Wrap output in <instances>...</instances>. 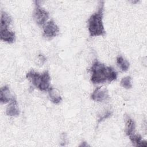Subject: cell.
I'll return each instance as SVG.
<instances>
[{
	"label": "cell",
	"mask_w": 147,
	"mask_h": 147,
	"mask_svg": "<svg viewBox=\"0 0 147 147\" xmlns=\"http://www.w3.org/2000/svg\"><path fill=\"white\" fill-rule=\"evenodd\" d=\"M50 100L54 104H59L62 100L60 92L56 88L51 87L48 90Z\"/></svg>",
	"instance_id": "8fae6325"
},
{
	"label": "cell",
	"mask_w": 147,
	"mask_h": 147,
	"mask_svg": "<svg viewBox=\"0 0 147 147\" xmlns=\"http://www.w3.org/2000/svg\"><path fill=\"white\" fill-rule=\"evenodd\" d=\"M109 97V91L106 87H99L96 88L91 95L92 100L95 102H103Z\"/></svg>",
	"instance_id": "8992f818"
},
{
	"label": "cell",
	"mask_w": 147,
	"mask_h": 147,
	"mask_svg": "<svg viewBox=\"0 0 147 147\" xmlns=\"http://www.w3.org/2000/svg\"><path fill=\"white\" fill-rule=\"evenodd\" d=\"M112 114V112L111 111H106V112L103 113V114L102 115H101L99 118H98V123H100V122H102V121L109 118Z\"/></svg>",
	"instance_id": "2e32d148"
},
{
	"label": "cell",
	"mask_w": 147,
	"mask_h": 147,
	"mask_svg": "<svg viewBox=\"0 0 147 147\" xmlns=\"http://www.w3.org/2000/svg\"><path fill=\"white\" fill-rule=\"evenodd\" d=\"M26 78L37 89L41 91H46L51 87V76L48 71L40 74L32 69L29 71Z\"/></svg>",
	"instance_id": "3957f363"
},
{
	"label": "cell",
	"mask_w": 147,
	"mask_h": 147,
	"mask_svg": "<svg viewBox=\"0 0 147 147\" xmlns=\"http://www.w3.org/2000/svg\"><path fill=\"white\" fill-rule=\"evenodd\" d=\"M91 81L94 84L110 83L117 78V72L110 67L96 60L90 68Z\"/></svg>",
	"instance_id": "6da1fadb"
},
{
	"label": "cell",
	"mask_w": 147,
	"mask_h": 147,
	"mask_svg": "<svg viewBox=\"0 0 147 147\" xmlns=\"http://www.w3.org/2000/svg\"><path fill=\"white\" fill-rule=\"evenodd\" d=\"M125 122V132L126 135L129 136L135 133L136 124L134 120L127 114L124 116Z\"/></svg>",
	"instance_id": "ba28073f"
},
{
	"label": "cell",
	"mask_w": 147,
	"mask_h": 147,
	"mask_svg": "<svg viewBox=\"0 0 147 147\" xmlns=\"http://www.w3.org/2000/svg\"><path fill=\"white\" fill-rule=\"evenodd\" d=\"M59 33V28L53 21L50 20L44 26L42 36L47 39H51Z\"/></svg>",
	"instance_id": "5b68a950"
},
{
	"label": "cell",
	"mask_w": 147,
	"mask_h": 147,
	"mask_svg": "<svg viewBox=\"0 0 147 147\" xmlns=\"http://www.w3.org/2000/svg\"><path fill=\"white\" fill-rule=\"evenodd\" d=\"M14 96H12L7 86H4L1 88L0 90V102L1 103L5 104L9 103Z\"/></svg>",
	"instance_id": "30bf717a"
},
{
	"label": "cell",
	"mask_w": 147,
	"mask_h": 147,
	"mask_svg": "<svg viewBox=\"0 0 147 147\" xmlns=\"http://www.w3.org/2000/svg\"><path fill=\"white\" fill-rule=\"evenodd\" d=\"M116 60L117 64L121 71L125 72L128 70L130 66V63L127 60L123 58L122 56H118Z\"/></svg>",
	"instance_id": "5bb4252c"
},
{
	"label": "cell",
	"mask_w": 147,
	"mask_h": 147,
	"mask_svg": "<svg viewBox=\"0 0 147 147\" xmlns=\"http://www.w3.org/2000/svg\"><path fill=\"white\" fill-rule=\"evenodd\" d=\"M121 86L126 89L131 88L133 85L131 83V78L130 76L123 78L121 80Z\"/></svg>",
	"instance_id": "9a60e30c"
},
{
	"label": "cell",
	"mask_w": 147,
	"mask_h": 147,
	"mask_svg": "<svg viewBox=\"0 0 147 147\" xmlns=\"http://www.w3.org/2000/svg\"><path fill=\"white\" fill-rule=\"evenodd\" d=\"M12 22L11 17L4 11H1V24H0V29L1 28H8L9 25Z\"/></svg>",
	"instance_id": "4fadbf2b"
},
{
	"label": "cell",
	"mask_w": 147,
	"mask_h": 147,
	"mask_svg": "<svg viewBox=\"0 0 147 147\" xmlns=\"http://www.w3.org/2000/svg\"><path fill=\"white\" fill-rule=\"evenodd\" d=\"M105 2L99 1L97 10L88 20V30L91 37L103 36L106 32L103 22Z\"/></svg>",
	"instance_id": "7a4b0ae2"
},
{
	"label": "cell",
	"mask_w": 147,
	"mask_h": 147,
	"mask_svg": "<svg viewBox=\"0 0 147 147\" xmlns=\"http://www.w3.org/2000/svg\"><path fill=\"white\" fill-rule=\"evenodd\" d=\"M130 140L131 141L132 144L134 146H146L147 142L145 140H144L142 137L138 134H136L135 133L129 136Z\"/></svg>",
	"instance_id": "7c38bea8"
},
{
	"label": "cell",
	"mask_w": 147,
	"mask_h": 147,
	"mask_svg": "<svg viewBox=\"0 0 147 147\" xmlns=\"http://www.w3.org/2000/svg\"><path fill=\"white\" fill-rule=\"evenodd\" d=\"M88 146V145H87V142H83L82 143V144L80 145V146Z\"/></svg>",
	"instance_id": "e0dca14e"
},
{
	"label": "cell",
	"mask_w": 147,
	"mask_h": 147,
	"mask_svg": "<svg viewBox=\"0 0 147 147\" xmlns=\"http://www.w3.org/2000/svg\"><path fill=\"white\" fill-rule=\"evenodd\" d=\"M39 3L40 1H34L33 18L37 25L39 26H44L49 19V14Z\"/></svg>",
	"instance_id": "277c9868"
},
{
	"label": "cell",
	"mask_w": 147,
	"mask_h": 147,
	"mask_svg": "<svg viewBox=\"0 0 147 147\" xmlns=\"http://www.w3.org/2000/svg\"><path fill=\"white\" fill-rule=\"evenodd\" d=\"M0 38L2 41L9 44L13 43L16 40L15 33L8 28H1Z\"/></svg>",
	"instance_id": "52a82bcc"
},
{
	"label": "cell",
	"mask_w": 147,
	"mask_h": 147,
	"mask_svg": "<svg viewBox=\"0 0 147 147\" xmlns=\"http://www.w3.org/2000/svg\"><path fill=\"white\" fill-rule=\"evenodd\" d=\"M6 114L7 115L11 117H17L19 115L20 110L17 100L14 96H13L12 99L9 102V104L7 106Z\"/></svg>",
	"instance_id": "9c48e42d"
}]
</instances>
